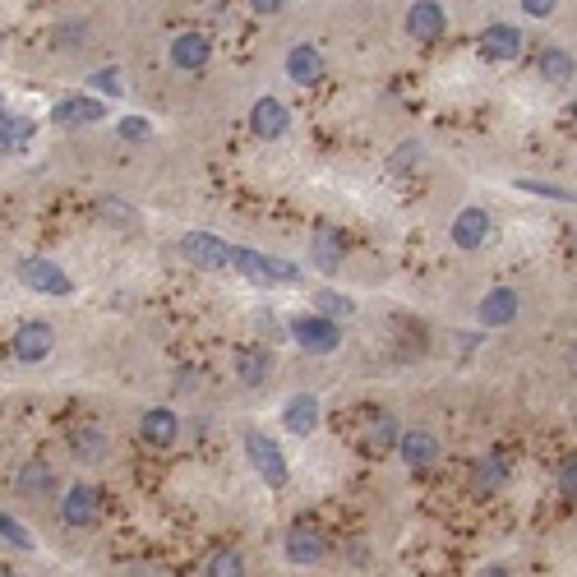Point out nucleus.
<instances>
[{"mask_svg":"<svg viewBox=\"0 0 577 577\" xmlns=\"http://www.w3.org/2000/svg\"><path fill=\"white\" fill-rule=\"evenodd\" d=\"M231 250H236V245L217 241V236H208V231H190V236L181 241V254L194 268H231Z\"/></svg>","mask_w":577,"mask_h":577,"instance_id":"obj_7","label":"nucleus"},{"mask_svg":"<svg viewBox=\"0 0 577 577\" xmlns=\"http://www.w3.org/2000/svg\"><path fill=\"white\" fill-rule=\"evenodd\" d=\"M88 84L97 88V93H107V97H116L121 93V70H97V74H88Z\"/></svg>","mask_w":577,"mask_h":577,"instance_id":"obj_35","label":"nucleus"},{"mask_svg":"<svg viewBox=\"0 0 577 577\" xmlns=\"http://www.w3.org/2000/svg\"><path fill=\"white\" fill-rule=\"evenodd\" d=\"M541 74L550 84H573V56L564 47H545L541 51Z\"/></svg>","mask_w":577,"mask_h":577,"instance_id":"obj_27","label":"nucleus"},{"mask_svg":"<svg viewBox=\"0 0 577 577\" xmlns=\"http://www.w3.org/2000/svg\"><path fill=\"white\" fill-rule=\"evenodd\" d=\"M508 476H513V471H508V457L504 453H485L481 462L471 467V490L476 494H499L508 485Z\"/></svg>","mask_w":577,"mask_h":577,"instance_id":"obj_17","label":"nucleus"},{"mask_svg":"<svg viewBox=\"0 0 577 577\" xmlns=\"http://www.w3.org/2000/svg\"><path fill=\"white\" fill-rule=\"evenodd\" d=\"M0 541H10L14 545V550H33V536H28V531H24V522H19V517H10V513H0Z\"/></svg>","mask_w":577,"mask_h":577,"instance_id":"obj_30","label":"nucleus"},{"mask_svg":"<svg viewBox=\"0 0 577 577\" xmlns=\"http://www.w3.org/2000/svg\"><path fill=\"white\" fill-rule=\"evenodd\" d=\"M208 51H213V42H208L204 33H181L176 37V47H171V65L176 70H204L208 65Z\"/></svg>","mask_w":577,"mask_h":577,"instance_id":"obj_22","label":"nucleus"},{"mask_svg":"<svg viewBox=\"0 0 577 577\" xmlns=\"http://www.w3.org/2000/svg\"><path fill=\"white\" fill-rule=\"evenodd\" d=\"M10 577H19V573H10Z\"/></svg>","mask_w":577,"mask_h":577,"instance_id":"obj_42","label":"nucleus"},{"mask_svg":"<svg viewBox=\"0 0 577 577\" xmlns=\"http://www.w3.org/2000/svg\"><path fill=\"white\" fill-rule=\"evenodd\" d=\"M0 111H5V102H0Z\"/></svg>","mask_w":577,"mask_h":577,"instance_id":"obj_41","label":"nucleus"},{"mask_svg":"<svg viewBox=\"0 0 577 577\" xmlns=\"http://www.w3.org/2000/svg\"><path fill=\"white\" fill-rule=\"evenodd\" d=\"M70 448H74V457H79V462H107L111 439H107V430H102V425H74Z\"/></svg>","mask_w":577,"mask_h":577,"instance_id":"obj_21","label":"nucleus"},{"mask_svg":"<svg viewBox=\"0 0 577 577\" xmlns=\"http://www.w3.org/2000/svg\"><path fill=\"white\" fill-rule=\"evenodd\" d=\"M97 513H102V499H97L93 485H70V490H65L61 517L70 522V527H93Z\"/></svg>","mask_w":577,"mask_h":577,"instance_id":"obj_13","label":"nucleus"},{"mask_svg":"<svg viewBox=\"0 0 577 577\" xmlns=\"http://www.w3.org/2000/svg\"><path fill=\"white\" fill-rule=\"evenodd\" d=\"M84 37H88V24H84V19H65V24L51 28V47L70 51L74 42H84Z\"/></svg>","mask_w":577,"mask_h":577,"instance_id":"obj_31","label":"nucleus"},{"mask_svg":"<svg viewBox=\"0 0 577 577\" xmlns=\"http://www.w3.org/2000/svg\"><path fill=\"white\" fill-rule=\"evenodd\" d=\"M250 125L259 139H282V134L291 130V111L282 97H259L250 107Z\"/></svg>","mask_w":577,"mask_h":577,"instance_id":"obj_9","label":"nucleus"},{"mask_svg":"<svg viewBox=\"0 0 577 577\" xmlns=\"http://www.w3.org/2000/svg\"><path fill=\"white\" fill-rule=\"evenodd\" d=\"M250 10L254 14H277V10H282V0H254Z\"/></svg>","mask_w":577,"mask_h":577,"instance_id":"obj_39","label":"nucleus"},{"mask_svg":"<svg viewBox=\"0 0 577 577\" xmlns=\"http://www.w3.org/2000/svg\"><path fill=\"white\" fill-rule=\"evenodd\" d=\"M245 457L254 462V471H259V481H264V485L287 490V481H291L287 457H282V448H277L264 430H245Z\"/></svg>","mask_w":577,"mask_h":577,"instance_id":"obj_1","label":"nucleus"},{"mask_svg":"<svg viewBox=\"0 0 577 577\" xmlns=\"http://www.w3.org/2000/svg\"><path fill=\"white\" fill-rule=\"evenodd\" d=\"M522 10H527L531 19H550V14L559 10V5H554V0H527V5H522Z\"/></svg>","mask_w":577,"mask_h":577,"instance_id":"obj_38","label":"nucleus"},{"mask_svg":"<svg viewBox=\"0 0 577 577\" xmlns=\"http://www.w3.org/2000/svg\"><path fill=\"white\" fill-rule=\"evenodd\" d=\"M517 51H522V33H517L513 24L485 28V37H481V56H485V61H517Z\"/></svg>","mask_w":577,"mask_h":577,"instance_id":"obj_19","label":"nucleus"},{"mask_svg":"<svg viewBox=\"0 0 577 577\" xmlns=\"http://www.w3.org/2000/svg\"><path fill=\"white\" fill-rule=\"evenodd\" d=\"M517 190L541 194V199H554V204H568V199H573V194H568L564 185H545V181H517Z\"/></svg>","mask_w":577,"mask_h":577,"instance_id":"obj_32","label":"nucleus"},{"mask_svg":"<svg viewBox=\"0 0 577 577\" xmlns=\"http://www.w3.org/2000/svg\"><path fill=\"white\" fill-rule=\"evenodd\" d=\"M14 277H19L28 291H37V296H70L74 291L70 273H65L61 264H51V259H19Z\"/></svg>","mask_w":577,"mask_h":577,"instance_id":"obj_3","label":"nucleus"},{"mask_svg":"<svg viewBox=\"0 0 577 577\" xmlns=\"http://www.w3.org/2000/svg\"><path fill=\"white\" fill-rule=\"evenodd\" d=\"M28 139H33V121L14 116V111H0V157H14Z\"/></svg>","mask_w":577,"mask_h":577,"instance_id":"obj_26","label":"nucleus"},{"mask_svg":"<svg viewBox=\"0 0 577 577\" xmlns=\"http://www.w3.org/2000/svg\"><path fill=\"white\" fill-rule=\"evenodd\" d=\"M342 231L337 227H319L314 231V245H310V259L314 268H324V273H337V264H342Z\"/></svg>","mask_w":577,"mask_h":577,"instance_id":"obj_25","label":"nucleus"},{"mask_svg":"<svg viewBox=\"0 0 577 577\" xmlns=\"http://www.w3.org/2000/svg\"><path fill=\"white\" fill-rule=\"evenodd\" d=\"M231 365H236V379H241L245 388H264L277 361H273V351L268 347H236Z\"/></svg>","mask_w":577,"mask_h":577,"instance_id":"obj_10","label":"nucleus"},{"mask_svg":"<svg viewBox=\"0 0 577 577\" xmlns=\"http://www.w3.org/2000/svg\"><path fill=\"white\" fill-rule=\"evenodd\" d=\"M314 301H319V310H324L328 324H337V319H351V314H356V301H351V296H342V291H314Z\"/></svg>","mask_w":577,"mask_h":577,"instance_id":"obj_28","label":"nucleus"},{"mask_svg":"<svg viewBox=\"0 0 577 577\" xmlns=\"http://www.w3.org/2000/svg\"><path fill=\"white\" fill-rule=\"evenodd\" d=\"M287 328H291V337H296V347L314 351V356H328V351H337V342H342V328L328 324L324 314H296Z\"/></svg>","mask_w":577,"mask_h":577,"instance_id":"obj_4","label":"nucleus"},{"mask_svg":"<svg viewBox=\"0 0 577 577\" xmlns=\"http://www.w3.org/2000/svg\"><path fill=\"white\" fill-rule=\"evenodd\" d=\"M287 74H291V84H314V79L324 74V56H319V47H310V42L291 47L287 51Z\"/></svg>","mask_w":577,"mask_h":577,"instance_id":"obj_23","label":"nucleus"},{"mask_svg":"<svg viewBox=\"0 0 577 577\" xmlns=\"http://www.w3.org/2000/svg\"><path fill=\"white\" fill-rule=\"evenodd\" d=\"M51 347H56V328L42 324V319H28V324L14 328V361L37 365L51 356Z\"/></svg>","mask_w":577,"mask_h":577,"instance_id":"obj_6","label":"nucleus"},{"mask_svg":"<svg viewBox=\"0 0 577 577\" xmlns=\"http://www.w3.org/2000/svg\"><path fill=\"white\" fill-rule=\"evenodd\" d=\"M397 421L388 416V411H370V421H365V434H361V448L370 457H379V453H388V448H397Z\"/></svg>","mask_w":577,"mask_h":577,"instance_id":"obj_20","label":"nucleus"},{"mask_svg":"<svg viewBox=\"0 0 577 577\" xmlns=\"http://www.w3.org/2000/svg\"><path fill=\"white\" fill-rule=\"evenodd\" d=\"M481 577H508V568H504V564H494V568H485Z\"/></svg>","mask_w":577,"mask_h":577,"instance_id":"obj_40","label":"nucleus"},{"mask_svg":"<svg viewBox=\"0 0 577 577\" xmlns=\"http://www.w3.org/2000/svg\"><path fill=\"white\" fill-rule=\"evenodd\" d=\"M328 554V536H324V527L319 522H310V517H301V522H291V531H287V559L291 564H319Z\"/></svg>","mask_w":577,"mask_h":577,"instance_id":"obj_5","label":"nucleus"},{"mask_svg":"<svg viewBox=\"0 0 577 577\" xmlns=\"http://www.w3.org/2000/svg\"><path fill=\"white\" fill-rule=\"evenodd\" d=\"M107 116V107L97 102V97H61L56 107H51V121L61 125V130H74V125H93Z\"/></svg>","mask_w":577,"mask_h":577,"instance_id":"obj_12","label":"nucleus"},{"mask_svg":"<svg viewBox=\"0 0 577 577\" xmlns=\"http://www.w3.org/2000/svg\"><path fill=\"white\" fill-rule=\"evenodd\" d=\"M208 577H245L241 550H217L213 559H208Z\"/></svg>","mask_w":577,"mask_h":577,"instance_id":"obj_29","label":"nucleus"},{"mask_svg":"<svg viewBox=\"0 0 577 577\" xmlns=\"http://www.w3.org/2000/svg\"><path fill=\"white\" fill-rule=\"evenodd\" d=\"M397 453H402V462H407L411 471L434 467V462H439V439H434L430 430H402L397 434Z\"/></svg>","mask_w":577,"mask_h":577,"instance_id":"obj_11","label":"nucleus"},{"mask_svg":"<svg viewBox=\"0 0 577 577\" xmlns=\"http://www.w3.org/2000/svg\"><path fill=\"white\" fill-rule=\"evenodd\" d=\"M139 439H144L148 448H157V453H167V448L181 439V416H176L171 407L144 411V421H139Z\"/></svg>","mask_w":577,"mask_h":577,"instance_id":"obj_8","label":"nucleus"},{"mask_svg":"<svg viewBox=\"0 0 577 577\" xmlns=\"http://www.w3.org/2000/svg\"><path fill=\"white\" fill-rule=\"evenodd\" d=\"M573 485H577V462L568 457V462H559V490L573 494Z\"/></svg>","mask_w":577,"mask_h":577,"instance_id":"obj_37","label":"nucleus"},{"mask_svg":"<svg viewBox=\"0 0 577 577\" xmlns=\"http://www.w3.org/2000/svg\"><path fill=\"white\" fill-rule=\"evenodd\" d=\"M416 153H421V144H416V139H411V144H402V148H397V157H393V171H407L411 162H416Z\"/></svg>","mask_w":577,"mask_h":577,"instance_id":"obj_36","label":"nucleus"},{"mask_svg":"<svg viewBox=\"0 0 577 577\" xmlns=\"http://www.w3.org/2000/svg\"><path fill=\"white\" fill-rule=\"evenodd\" d=\"M97 208H102V217H111V222H121V227H125V222H130V227H139V213H134L130 204H116L111 194H107V199H102Z\"/></svg>","mask_w":577,"mask_h":577,"instance_id":"obj_33","label":"nucleus"},{"mask_svg":"<svg viewBox=\"0 0 577 577\" xmlns=\"http://www.w3.org/2000/svg\"><path fill=\"white\" fill-rule=\"evenodd\" d=\"M319 416H324V407H319L314 393H296L287 407H282V421H287L291 434H314L319 430Z\"/></svg>","mask_w":577,"mask_h":577,"instance_id":"obj_18","label":"nucleus"},{"mask_svg":"<svg viewBox=\"0 0 577 577\" xmlns=\"http://www.w3.org/2000/svg\"><path fill=\"white\" fill-rule=\"evenodd\" d=\"M14 485H19V494H28V499H42L47 490H56V471H51V462L33 457V462H24V467H19Z\"/></svg>","mask_w":577,"mask_h":577,"instance_id":"obj_24","label":"nucleus"},{"mask_svg":"<svg viewBox=\"0 0 577 577\" xmlns=\"http://www.w3.org/2000/svg\"><path fill=\"white\" fill-rule=\"evenodd\" d=\"M116 130H121V139H130V144H144L148 134H153V125H148L144 116H125V121L116 125Z\"/></svg>","mask_w":577,"mask_h":577,"instance_id":"obj_34","label":"nucleus"},{"mask_svg":"<svg viewBox=\"0 0 577 577\" xmlns=\"http://www.w3.org/2000/svg\"><path fill=\"white\" fill-rule=\"evenodd\" d=\"M517 310H522L517 291L494 287V291H485V301H481V324L485 328H508L517 319Z\"/></svg>","mask_w":577,"mask_h":577,"instance_id":"obj_15","label":"nucleus"},{"mask_svg":"<svg viewBox=\"0 0 577 577\" xmlns=\"http://www.w3.org/2000/svg\"><path fill=\"white\" fill-rule=\"evenodd\" d=\"M231 268H241V273L254 277V282H301V268L291 264V259H273V254L245 250V245L231 250Z\"/></svg>","mask_w":577,"mask_h":577,"instance_id":"obj_2","label":"nucleus"},{"mask_svg":"<svg viewBox=\"0 0 577 577\" xmlns=\"http://www.w3.org/2000/svg\"><path fill=\"white\" fill-rule=\"evenodd\" d=\"M444 28H448L444 5H411L407 10V33L416 37V42H439Z\"/></svg>","mask_w":577,"mask_h":577,"instance_id":"obj_16","label":"nucleus"},{"mask_svg":"<svg viewBox=\"0 0 577 577\" xmlns=\"http://www.w3.org/2000/svg\"><path fill=\"white\" fill-rule=\"evenodd\" d=\"M485 236H490V213H485V208H462V213L453 217L457 250H476V245H485Z\"/></svg>","mask_w":577,"mask_h":577,"instance_id":"obj_14","label":"nucleus"}]
</instances>
